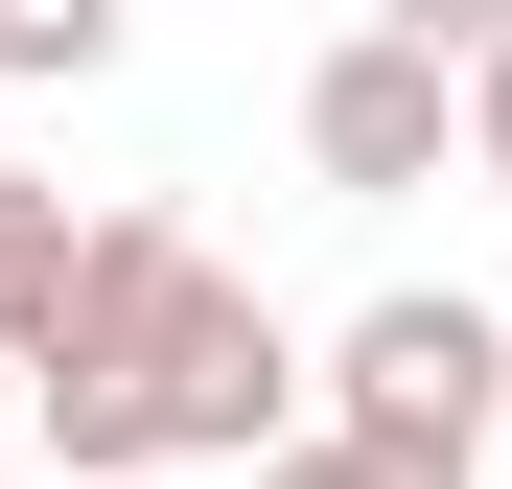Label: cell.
Segmentation results:
<instances>
[{
  "mask_svg": "<svg viewBox=\"0 0 512 489\" xmlns=\"http://www.w3.org/2000/svg\"><path fill=\"white\" fill-rule=\"evenodd\" d=\"M256 489H396V466H373V443H326V420H303V443H280V466H256Z\"/></svg>",
  "mask_w": 512,
  "mask_h": 489,
  "instance_id": "5",
  "label": "cell"
},
{
  "mask_svg": "<svg viewBox=\"0 0 512 489\" xmlns=\"http://www.w3.org/2000/svg\"><path fill=\"white\" fill-rule=\"evenodd\" d=\"M443 140H466V47L350 24V47L303 70V163H326V187H443Z\"/></svg>",
  "mask_w": 512,
  "mask_h": 489,
  "instance_id": "2",
  "label": "cell"
},
{
  "mask_svg": "<svg viewBox=\"0 0 512 489\" xmlns=\"http://www.w3.org/2000/svg\"><path fill=\"white\" fill-rule=\"evenodd\" d=\"M326 443H373L396 489H489L512 466V326L466 280H373L326 326Z\"/></svg>",
  "mask_w": 512,
  "mask_h": 489,
  "instance_id": "1",
  "label": "cell"
},
{
  "mask_svg": "<svg viewBox=\"0 0 512 489\" xmlns=\"http://www.w3.org/2000/svg\"><path fill=\"white\" fill-rule=\"evenodd\" d=\"M466 187H512V47L466 70Z\"/></svg>",
  "mask_w": 512,
  "mask_h": 489,
  "instance_id": "4",
  "label": "cell"
},
{
  "mask_svg": "<svg viewBox=\"0 0 512 489\" xmlns=\"http://www.w3.org/2000/svg\"><path fill=\"white\" fill-rule=\"evenodd\" d=\"M117 70V0H0V94H94Z\"/></svg>",
  "mask_w": 512,
  "mask_h": 489,
  "instance_id": "3",
  "label": "cell"
},
{
  "mask_svg": "<svg viewBox=\"0 0 512 489\" xmlns=\"http://www.w3.org/2000/svg\"><path fill=\"white\" fill-rule=\"evenodd\" d=\"M0 187H24V140H0Z\"/></svg>",
  "mask_w": 512,
  "mask_h": 489,
  "instance_id": "7",
  "label": "cell"
},
{
  "mask_svg": "<svg viewBox=\"0 0 512 489\" xmlns=\"http://www.w3.org/2000/svg\"><path fill=\"white\" fill-rule=\"evenodd\" d=\"M24 443H47V396H24V373H0V466H24Z\"/></svg>",
  "mask_w": 512,
  "mask_h": 489,
  "instance_id": "6",
  "label": "cell"
}]
</instances>
